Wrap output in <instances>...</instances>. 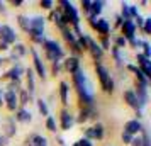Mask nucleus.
Instances as JSON below:
<instances>
[{"label": "nucleus", "instance_id": "nucleus-3", "mask_svg": "<svg viewBox=\"0 0 151 146\" xmlns=\"http://www.w3.org/2000/svg\"><path fill=\"white\" fill-rule=\"evenodd\" d=\"M95 73L97 77H99V82H100V88H102L105 93H114V80L110 77V71L105 66H104L102 63H95Z\"/></svg>", "mask_w": 151, "mask_h": 146}, {"label": "nucleus", "instance_id": "nucleus-33", "mask_svg": "<svg viewBox=\"0 0 151 146\" xmlns=\"http://www.w3.org/2000/svg\"><path fill=\"white\" fill-rule=\"evenodd\" d=\"M17 100H19V104H21V105H27L29 104L31 95L26 92V88H21V90L17 92Z\"/></svg>", "mask_w": 151, "mask_h": 146}, {"label": "nucleus", "instance_id": "nucleus-57", "mask_svg": "<svg viewBox=\"0 0 151 146\" xmlns=\"http://www.w3.org/2000/svg\"><path fill=\"white\" fill-rule=\"evenodd\" d=\"M2 105H4V99L0 97V107H2Z\"/></svg>", "mask_w": 151, "mask_h": 146}, {"label": "nucleus", "instance_id": "nucleus-10", "mask_svg": "<svg viewBox=\"0 0 151 146\" xmlns=\"http://www.w3.org/2000/svg\"><path fill=\"white\" fill-rule=\"evenodd\" d=\"M2 99H4L5 107H7L10 112H15L17 109H19V100H17V93H15V92H10V90L4 92Z\"/></svg>", "mask_w": 151, "mask_h": 146}, {"label": "nucleus", "instance_id": "nucleus-27", "mask_svg": "<svg viewBox=\"0 0 151 146\" xmlns=\"http://www.w3.org/2000/svg\"><path fill=\"white\" fill-rule=\"evenodd\" d=\"M15 132H17V129H15V121L14 117H9L7 121H5V138H12V136H15Z\"/></svg>", "mask_w": 151, "mask_h": 146}, {"label": "nucleus", "instance_id": "nucleus-54", "mask_svg": "<svg viewBox=\"0 0 151 146\" xmlns=\"http://www.w3.org/2000/svg\"><path fill=\"white\" fill-rule=\"evenodd\" d=\"M22 4H24V0H12V5H15V7H21Z\"/></svg>", "mask_w": 151, "mask_h": 146}, {"label": "nucleus", "instance_id": "nucleus-48", "mask_svg": "<svg viewBox=\"0 0 151 146\" xmlns=\"http://www.w3.org/2000/svg\"><path fill=\"white\" fill-rule=\"evenodd\" d=\"M121 139H122V143H124V145H131V141H132V136H131V134H127V132H124V131H122V134H121Z\"/></svg>", "mask_w": 151, "mask_h": 146}, {"label": "nucleus", "instance_id": "nucleus-22", "mask_svg": "<svg viewBox=\"0 0 151 146\" xmlns=\"http://www.w3.org/2000/svg\"><path fill=\"white\" fill-rule=\"evenodd\" d=\"M104 5H105L104 0H92L90 12L87 14V19H90V17H100V14H102V10H104Z\"/></svg>", "mask_w": 151, "mask_h": 146}, {"label": "nucleus", "instance_id": "nucleus-30", "mask_svg": "<svg viewBox=\"0 0 151 146\" xmlns=\"http://www.w3.org/2000/svg\"><path fill=\"white\" fill-rule=\"evenodd\" d=\"M36 104H37V111H39V114L44 116V117H48L49 116V107H48V104H46V100H44V99H37Z\"/></svg>", "mask_w": 151, "mask_h": 146}, {"label": "nucleus", "instance_id": "nucleus-6", "mask_svg": "<svg viewBox=\"0 0 151 146\" xmlns=\"http://www.w3.org/2000/svg\"><path fill=\"white\" fill-rule=\"evenodd\" d=\"M0 41L9 44V46H12V44L17 42V34H15V31L10 27V26H7V24H2V26H0Z\"/></svg>", "mask_w": 151, "mask_h": 146}, {"label": "nucleus", "instance_id": "nucleus-60", "mask_svg": "<svg viewBox=\"0 0 151 146\" xmlns=\"http://www.w3.org/2000/svg\"><path fill=\"white\" fill-rule=\"evenodd\" d=\"M73 146H78V145H76V143H73Z\"/></svg>", "mask_w": 151, "mask_h": 146}, {"label": "nucleus", "instance_id": "nucleus-37", "mask_svg": "<svg viewBox=\"0 0 151 146\" xmlns=\"http://www.w3.org/2000/svg\"><path fill=\"white\" fill-rule=\"evenodd\" d=\"M121 17H122V21L131 19V17H129V4H126V2L121 4Z\"/></svg>", "mask_w": 151, "mask_h": 146}, {"label": "nucleus", "instance_id": "nucleus-14", "mask_svg": "<svg viewBox=\"0 0 151 146\" xmlns=\"http://www.w3.org/2000/svg\"><path fill=\"white\" fill-rule=\"evenodd\" d=\"M49 19H51V21L60 27V31H63V29L68 27V22H66V19H65V15H63V12H61V9H60V7H56V10H55V9L51 10Z\"/></svg>", "mask_w": 151, "mask_h": 146}, {"label": "nucleus", "instance_id": "nucleus-17", "mask_svg": "<svg viewBox=\"0 0 151 146\" xmlns=\"http://www.w3.org/2000/svg\"><path fill=\"white\" fill-rule=\"evenodd\" d=\"M126 70L127 71H131V73H134V77H136V83H139V85H144V87H150V80L143 75V71L137 68L136 65H126Z\"/></svg>", "mask_w": 151, "mask_h": 146}, {"label": "nucleus", "instance_id": "nucleus-7", "mask_svg": "<svg viewBox=\"0 0 151 146\" xmlns=\"http://www.w3.org/2000/svg\"><path fill=\"white\" fill-rule=\"evenodd\" d=\"M31 55H32V60H34V70L36 73L39 75V78L41 80H46V66H44V63H42L41 56H39V53L36 51V48H31Z\"/></svg>", "mask_w": 151, "mask_h": 146}, {"label": "nucleus", "instance_id": "nucleus-9", "mask_svg": "<svg viewBox=\"0 0 151 146\" xmlns=\"http://www.w3.org/2000/svg\"><path fill=\"white\" fill-rule=\"evenodd\" d=\"M60 126H61L63 131H70V129L75 126V116L70 111L63 109V111L60 112Z\"/></svg>", "mask_w": 151, "mask_h": 146}, {"label": "nucleus", "instance_id": "nucleus-59", "mask_svg": "<svg viewBox=\"0 0 151 146\" xmlns=\"http://www.w3.org/2000/svg\"><path fill=\"white\" fill-rule=\"evenodd\" d=\"M2 63H4V60H2V58H0V68H2Z\"/></svg>", "mask_w": 151, "mask_h": 146}, {"label": "nucleus", "instance_id": "nucleus-36", "mask_svg": "<svg viewBox=\"0 0 151 146\" xmlns=\"http://www.w3.org/2000/svg\"><path fill=\"white\" fill-rule=\"evenodd\" d=\"M17 24L21 26L22 31H26V32H27V29H29V17H26V15H17Z\"/></svg>", "mask_w": 151, "mask_h": 146}, {"label": "nucleus", "instance_id": "nucleus-29", "mask_svg": "<svg viewBox=\"0 0 151 146\" xmlns=\"http://www.w3.org/2000/svg\"><path fill=\"white\" fill-rule=\"evenodd\" d=\"M87 121H90L88 107H82V109L78 111V116L75 117V122H78V124H83V122H87Z\"/></svg>", "mask_w": 151, "mask_h": 146}, {"label": "nucleus", "instance_id": "nucleus-34", "mask_svg": "<svg viewBox=\"0 0 151 146\" xmlns=\"http://www.w3.org/2000/svg\"><path fill=\"white\" fill-rule=\"evenodd\" d=\"M139 136H141V146H151L150 132H148V129H146V127H143V129H141Z\"/></svg>", "mask_w": 151, "mask_h": 146}, {"label": "nucleus", "instance_id": "nucleus-23", "mask_svg": "<svg viewBox=\"0 0 151 146\" xmlns=\"http://www.w3.org/2000/svg\"><path fill=\"white\" fill-rule=\"evenodd\" d=\"M14 121H17V122H31V121H32V114H31V111H27L26 107H19V109L15 111Z\"/></svg>", "mask_w": 151, "mask_h": 146}, {"label": "nucleus", "instance_id": "nucleus-49", "mask_svg": "<svg viewBox=\"0 0 151 146\" xmlns=\"http://www.w3.org/2000/svg\"><path fill=\"white\" fill-rule=\"evenodd\" d=\"M76 145L78 146H93V143H92L90 139H87V138H82V139L76 141Z\"/></svg>", "mask_w": 151, "mask_h": 146}, {"label": "nucleus", "instance_id": "nucleus-26", "mask_svg": "<svg viewBox=\"0 0 151 146\" xmlns=\"http://www.w3.org/2000/svg\"><path fill=\"white\" fill-rule=\"evenodd\" d=\"M27 53V49H26V46L24 44H21V42H15V46L12 48V55H10V60L12 61H17L21 56H24Z\"/></svg>", "mask_w": 151, "mask_h": 146}, {"label": "nucleus", "instance_id": "nucleus-1", "mask_svg": "<svg viewBox=\"0 0 151 146\" xmlns=\"http://www.w3.org/2000/svg\"><path fill=\"white\" fill-rule=\"evenodd\" d=\"M73 85H75L76 93H78L83 107H93V102H95L93 93H95V90H93V85L88 80V77H87V73H85V70L82 66L73 73Z\"/></svg>", "mask_w": 151, "mask_h": 146}, {"label": "nucleus", "instance_id": "nucleus-42", "mask_svg": "<svg viewBox=\"0 0 151 146\" xmlns=\"http://www.w3.org/2000/svg\"><path fill=\"white\" fill-rule=\"evenodd\" d=\"M114 42H116V48H117V49H122V48H126V46H127V41L124 39L122 36L116 37V39H114Z\"/></svg>", "mask_w": 151, "mask_h": 146}, {"label": "nucleus", "instance_id": "nucleus-5", "mask_svg": "<svg viewBox=\"0 0 151 146\" xmlns=\"http://www.w3.org/2000/svg\"><path fill=\"white\" fill-rule=\"evenodd\" d=\"M87 21H88V24L95 29L102 37H109L110 24H109L107 19H104V17H90V19H87Z\"/></svg>", "mask_w": 151, "mask_h": 146}, {"label": "nucleus", "instance_id": "nucleus-4", "mask_svg": "<svg viewBox=\"0 0 151 146\" xmlns=\"http://www.w3.org/2000/svg\"><path fill=\"white\" fill-rule=\"evenodd\" d=\"M60 5H61V12L65 15V19L68 22V26L71 24L73 27L75 26H80V15H78V10L73 5V2H68V0H60Z\"/></svg>", "mask_w": 151, "mask_h": 146}, {"label": "nucleus", "instance_id": "nucleus-11", "mask_svg": "<svg viewBox=\"0 0 151 146\" xmlns=\"http://www.w3.org/2000/svg\"><path fill=\"white\" fill-rule=\"evenodd\" d=\"M83 138H87V139H100L104 138V126L100 124V122H97V124H93V126H90V127H87L85 129V136Z\"/></svg>", "mask_w": 151, "mask_h": 146}, {"label": "nucleus", "instance_id": "nucleus-16", "mask_svg": "<svg viewBox=\"0 0 151 146\" xmlns=\"http://www.w3.org/2000/svg\"><path fill=\"white\" fill-rule=\"evenodd\" d=\"M24 71H26V70L22 68L21 63H15L14 66L9 70V71L5 73V75H4V77L9 78L10 82H21V78H22V75H24Z\"/></svg>", "mask_w": 151, "mask_h": 146}, {"label": "nucleus", "instance_id": "nucleus-55", "mask_svg": "<svg viewBox=\"0 0 151 146\" xmlns=\"http://www.w3.org/2000/svg\"><path fill=\"white\" fill-rule=\"evenodd\" d=\"M0 12H2V14L7 12V9H5V4H4V2H0Z\"/></svg>", "mask_w": 151, "mask_h": 146}, {"label": "nucleus", "instance_id": "nucleus-12", "mask_svg": "<svg viewBox=\"0 0 151 146\" xmlns=\"http://www.w3.org/2000/svg\"><path fill=\"white\" fill-rule=\"evenodd\" d=\"M121 32H122V37L126 39V41H129V39H132V37H136V26H134L132 19L122 21V24H121Z\"/></svg>", "mask_w": 151, "mask_h": 146}, {"label": "nucleus", "instance_id": "nucleus-53", "mask_svg": "<svg viewBox=\"0 0 151 146\" xmlns=\"http://www.w3.org/2000/svg\"><path fill=\"white\" fill-rule=\"evenodd\" d=\"M9 49H10V46H9V44H5V42L0 41V51H9Z\"/></svg>", "mask_w": 151, "mask_h": 146}, {"label": "nucleus", "instance_id": "nucleus-25", "mask_svg": "<svg viewBox=\"0 0 151 146\" xmlns=\"http://www.w3.org/2000/svg\"><path fill=\"white\" fill-rule=\"evenodd\" d=\"M60 100L65 107L70 104V85L66 82H60Z\"/></svg>", "mask_w": 151, "mask_h": 146}, {"label": "nucleus", "instance_id": "nucleus-56", "mask_svg": "<svg viewBox=\"0 0 151 146\" xmlns=\"http://www.w3.org/2000/svg\"><path fill=\"white\" fill-rule=\"evenodd\" d=\"M58 145H61V146H65V139H63V138H58Z\"/></svg>", "mask_w": 151, "mask_h": 146}, {"label": "nucleus", "instance_id": "nucleus-45", "mask_svg": "<svg viewBox=\"0 0 151 146\" xmlns=\"http://www.w3.org/2000/svg\"><path fill=\"white\" fill-rule=\"evenodd\" d=\"M134 26H136V27H139V29H143V24H144V17L141 14L137 15V17H134Z\"/></svg>", "mask_w": 151, "mask_h": 146}, {"label": "nucleus", "instance_id": "nucleus-32", "mask_svg": "<svg viewBox=\"0 0 151 146\" xmlns=\"http://www.w3.org/2000/svg\"><path fill=\"white\" fill-rule=\"evenodd\" d=\"M61 34H63V39H65V41L68 42L70 46H71V44H75V42H76V37H75V34L71 32V29H70V27L63 29V31H61Z\"/></svg>", "mask_w": 151, "mask_h": 146}, {"label": "nucleus", "instance_id": "nucleus-47", "mask_svg": "<svg viewBox=\"0 0 151 146\" xmlns=\"http://www.w3.org/2000/svg\"><path fill=\"white\" fill-rule=\"evenodd\" d=\"M137 15H139V9H137L136 5H129V17L134 19V17H137Z\"/></svg>", "mask_w": 151, "mask_h": 146}, {"label": "nucleus", "instance_id": "nucleus-51", "mask_svg": "<svg viewBox=\"0 0 151 146\" xmlns=\"http://www.w3.org/2000/svg\"><path fill=\"white\" fill-rule=\"evenodd\" d=\"M9 145V138H5L4 134H0V146H7Z\"/></svg>", "mask_w": 151, "mask_h": 146}, {"label": "nucleus", "instance_id": "nucleus-39", "mask_svg": "<svg viewBox=\"0 0 151 146\" xmlns=\"http://www.w3.org/2000/svg\"><path fill=\"white\" fill-rule=\"evenodd\" d=\"M141 48H143V55L146 58H151V44L148 41H141Z\"/></svg>", "mask_w": 151, "mask_h": 146}, {"label": "nucleus", "instance_id": "nucleus-24", "mask_svg": "<svg viewBox=\"0 0 151 146\" xmlns=\"http://www.w3.org/2000/svg\"><path fill=\"white\" fill-rule=\"evenodd\" d=\"M26 146H48V139L41 134H31L26 139Z\"/></svg>", "mask_w": 151, "mask_h": 146}, {"label": "nucleus", "instance_id": "nucleus-46", "mask_svg": "<svg viewBox=\"0 0 151 146\" xmlns=\"http://www.w3.org/2000/svg\"><path fill=\"white\" fill-rule=\"evenodd\" d=\"M80 5H82L83 12H85V14H88V12H90V5H92V0H82V4H80Z\"/></svg>", "mask_w": 151, "mask_h": 146}, {"label": "nucleus", "instance_id": "nucleus-40", "mask_svg": "<svg viewBox=\"0 0 151 146\" xmlns=\"http://www.w3.org/2000/svg\"><path fill=\"white\" fill-rule=\"evenodd\" d=\"M39 5H41L44 10H53V9H55V2H53V0H41Z\"/></svg>", "mask_w": 151, "mask_h": 146}, {"label": "nucleus", "instance_id": "nucleus-21", "mask_svg": "<svg viewBox=\"0 0 151 146\" xmlns=\"http://www.w3.org/2000/svg\"><path fill=\"white\" fill-rule=\"evenodd\" d=\"M24 75H26V92H27L29 95L32 97L36 92V82H34V70L32 68H27L26 71H24Z\"/></svg>", "mask_w": 151, "mask_h": 146}, {"label": "nucleus", "instance_id": "nucleus-38", "mask_svg": "<svg viewBox=\"0 0 151 146\" xmlns=\"http://www.w3.org/2000/svg\"><path fill=\"white\" fill-rule=\"evenodd\" d=\"M143 34L144 36H150L151 34V17H144V24H143Z\"/></svg>", "mask_w": 151, "mask_h": 146}, {"label": "nucleus", "instance_id": "nucleus-19", "mask_svg": "<svg viewBox=\"0 0 151 146\" xmlns=\"http://www.w3.org/2000/svg\"><path fill=\"white\" fill-rule=\"evenodd\" d=\"M87 51H90V55H92V58L95 60V63H100V61H102L104 51H102V48L99 46V42L93 41L92 37H90V41H88V49H87Z\"/></svg>", "mask_w": 151, "mask_h": 146}, {"label": "nucleus", "instance_id": "nucleus-61", "mask_svg": "<svg viewBox=\"0 0 151 146\" xmlns=\"http://www.w3.org/2000/svg\"><path fill=\"white\" fill-rule=\"evenodd\" d=\"M0 26H2V24H0Z\"/></svg>", "mask_w": 151, "mask_h": 146}, {"label": "nucleus", "instance_id": "nucleus-2", "mask_svg": "<svg viewBox=\"0 0 151 146\" xmlns=\"http://www.w3.org/2000/svg\"><path fill=\"white\" fill-rule=\"evenodd\" d=\"M42 49H44V56L46 60H49L51 63H58L65 60V51L60 46V42L53 41V39H46L42 42Z\"/></svg>", "mask_w": 151, "mask_h": 146}, {"label": "nucleus", "instance_id": "nucleus-8", "mask_svg": "<svg viewBox=\"0 0 151 146\" xmlns=\"http://www.w3.org/2000/svg\"><path fill=\"white\" fill-rule=\"evenodd\" d=\"M136 61H137V68L143 71V75L148 78V80H151V61H150V58H146L143 53H137Z\"/></svg>", "mask_w": 151, "mask_h": 146}, {"label": "nucleus", "instance_id": "nucleus-52", "mask_svg": "<svg viewBox=\"0 0 151 146\" xmlns=\"http://www.w3.org/2000/svg\"><path fill=\"white\" fill-rule=\"evenodd\" d=\"M121 24H122V17H121V15H116V22H114V26H116V27H121Z\"/></svg>", "mask_w": 151, "mask_h": 146}, {"label": "nucleus", "instance_id": "nucleus-58", "mask_svg": "<svg viewBox=\"0 0 151 146\" xmlns=\"http://www.w3.org/2000/svg\"><path fill=\"white\" fill-rule=\"evenodd\" d=\"M2 95H4V90H2V87H0V97H2Z\"/></svg>", "mask_w": 151, "mask_h": 146}, {"label": "nucleus", "instance_id": "nucleus-15", "mask_svg": "<svg viewBox=\"0 0 151 146\" xmlns=\"http://www.w3.org/2000/svg\"><path fill=\"white\" fill-rule=\"evenodd\" d=\"M143 127H144V124L141 122V121L131 119V121H127V122L124 124V132H127V134H131V136H137Z\"/></svg>", "mask_w": 151, "mask_h": 146}, {"label": "nucleus", "instance_id": "nucleus-41", "mask_svg": "<svg viewBox=\"0 0 151 146\" xmlns=\"http://www.w3.org/2000/svg\"><path fill=\"white\" fill-rule=\"evenodd\" d=\"M99 46L102 48V51H109V49H110V39H109V37H100Z\"/></svg>", "mask_w": 151, "mask_h": 146}, {"label": "nucleus", "instance_id": "nucleus-13", "mask_svg": "<svg viewBox=\"0 0 151 146\" xmlns=\"http://www.w3.org/2000/svg\"><path fill=\"white\" fill-rule=\"evenodd\" d=\"M134 95H136L137 102H139V105H141V109H144V107L148 105V102H150V93H148V87L136 83V90H134Z\"/></svg>", "mask_w": 151, "mask_h": 146}, {"label": "nucleus", "instance_id": "nucleus-44", "mask_svg": "<svg viewBox=\"0 0 151 146\" xmlns=\"http://www.w3.org/2000/svg\"><path fill=\"white\" fill-rule=\"evenodd\" d=\"M127 44H129L131 48H141V39L139 37H132V39L127 41Z\"/></svg>", "mask_w": 151, "mask_h": 146}, {"label": "nucleus", "instance_id": "nucleus-28", "mask_svg": "<svg viewBox=\"0 0 151 146\" xmlns=\"http://www.w3.org/2000/svg\"><path fill=\"white\" fill-rule=\"evenodd\" d=\"M110 53H112V56H114V60H116V65L121 68L124 63H126V58L122 56V53H121V49H117L116 46H112L110 48Z\"/></svg>", "mask_w": 151, "mask_h": 146}, {"label": "nucleus", "instance_id": "nucleus-18", "mask_svg": "<svg viewBox=\"0 0 151 146\" xmlns=\"http://www.w3.org/2000/svg\"><path fill=\"white\" fill-rule=\"evenodd\" d=\"M63 68L66 70L68 73H75L76 70L80 68V58H76V56H65V61H63Z\"/></svg>", "mask_w": 151, "mask_h": 146}, {"label": "nucleus", "instance_id": "nucleus-20", "mask_svg": "<svg viewBox=\"0 0 151 146\" xmlns=\"http://www.w3.org/2000/svg\"><path fill=\"white\" fill-rule=\"evenodd\" d=\"M122 99H124V102L129 105L131 109H134V111H143L141 105H139V102H137L136 95H134V90H126L122 93Z\"/></svg>", "mask_w": 151, "mask_h": 146}, {"label": "nucleus", "instance_id": "nucleus-35", "mask_svg": "<svg viewBox=\"0 0 151 146\" xmlns=\"http://www.w3.org/2000/svg\"><path fill=\"white\" fill-rule=\"evenodd\" d=\"M46 129H48L49 132H56V131H58L56 119L53 117V116H48V117H46Z\"/></svg>", "mask_w": 151, "mask_h": 146}, {"label": "nucleus", "instance_id": "nucleus-43", "mask_svg": "<svg viewBox=\"0 0 151 146\" xmlns=\"http://www.w3.org/2000/svg\"><path fill=\"white\" fill-rule=\"evenodd\" d=\"M63 70V65L61 61H58V63H53L51 65V71H53V75H60V71Z\"/></svg>", "mask_w": 151, "mask_h": 146}, {"label": "nucleus", "instance_id": "nucleus-50", "mask_svg": "<svg viewBox=\"0 0 151 146\" xmlns=\"http://www.w3.org/2000/svg\"><path fill=\"white\" fill-rule=\"evenodd\" d=\"M129 146H141V136L137 134V136H132V141H131Z\"/></svg>", "mask_w": 151, "mask_h": 146}, {"label": "nucleus", "instance_id": "nucleus-31", "mask_svg": "<svg viewBox=\"0 0 151 146\" xmlns=\"http://www.w3.org/2000/svg\"><path fill=\"white\" fill-rule=\"evenodd\" d=\"M88 41H90V36L88 34H83L82 37H78V39H76V46L80 48V51H82V53L88 49Z\"/></svg>", "mask_w": 151, "mask_h": 146}]
</instances>
